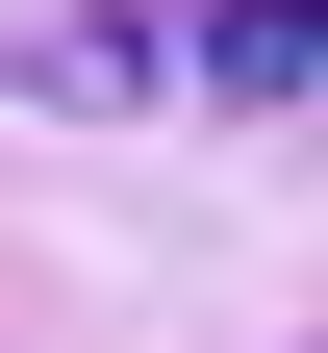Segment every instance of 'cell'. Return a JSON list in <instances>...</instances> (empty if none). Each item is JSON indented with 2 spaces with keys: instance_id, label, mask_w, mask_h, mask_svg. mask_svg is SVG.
<instances>
[{
  "instance_id": "cell-1",
  "label": "cell",
  "mask_w": 328,
  "mask_h": 353,
  "mask_svg": "<svg viewBox=\"0 0 328 353\" xmlns=\"http://www.w3.org/2000/svg\"><path fill=\"white\" fill-rule=\"evenodd\" d=\"M202 76H328V0H202Z\"/></svg>"
}]
</instances>
